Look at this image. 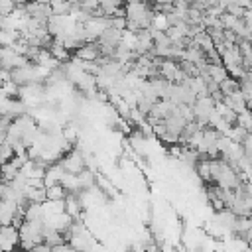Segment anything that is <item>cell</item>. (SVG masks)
<instances>
[{"mask_svg":"<svg viewBox=\"0 0 252 252\" xmlns=\"http://www.w3.org/2000/svg\"><path fill=\"white\" fill-rule=\"evenodd\" d=\"M59 165L63 167L65 173H71V175H79L83 169H85V161H83V152L77 148L75 152H67L63 161H59Z\"/></svg>","mask_w":252,"mask_h":252,"instance_id":"1","label":"cell"},{"mask_svg":"<svg viewBox=\"0 0 252 252\" xmlns=\"http://www.w3.org/2000/svg\"><path fill=\"white\" fill-rule=\"evenodd\" d=\"M100 57V51L96 47V43H83L75 49V59L77 61H85V63H94Z\"/></svg>","mask_w":252,"mask_h":252,"instance_id":"2","label":"cell"},{"mask_svg":"<svg viewBox=\"0 0 252 252\" xmlns=\"http://www.w3.org/2000/svg\"><path fill=\"white\" fill-rule=\"evenodd\" d=\"M16 211H18V205L16 203H10V201L0 199V226H10Z\"/></svg>","mask_w":252,"mask_h":252,"instance_id":"3","label":"cell"},{"mask_svg":"<svg viewBox=\"0 0 252 252\" xmlns=\"http://www.w3.org/2000/svg\"><path fill=\"white\" fill-rule=\"evenodd\" d=\"M65 171L59 163H51L47 169H45V175H43V187H49V185H55V183H61Z\"/></svg>","mask_w":252,"mask_h":252,"instance_id":"4","label":"cell"},{"mask_svg":"<svg viewBox=\"0 0 252 252\" xmlns=\"http://www.w3.org/2000/svg\"><path fill=\"white\" fill-rule=\"evenodd\" d=\"M226 77L228 75H226V69L222 65H211V63H207V79H211L213 83L220 85Z\"/></svg>","mask_w":252,"mask_h":252,"instance_id":"5","label":"cell"},{"mask_svg":"<svg viewBox=\"0 0 252 252\" xmlns=\"http://www.w3.org/2000/svg\"><path fill=\"white\" fill-rule=\"evenodd\" d=\"M65 195H67V191H65L59 183L45 187V201H63Z\"/></svg>","mask_w":252,"mask_h":252,"instance_id":"6","label":"cell"},{"mask_svg":"<svg viewBox=\"0 0 252 252\" xmlns=\"http://www.w3.org/2000/svg\"><path fill=\"white\" fill-rule=\"evenodd\" d=\"M197 173H199V177H201V179L211 181V159L201 158V159L197 161Z\"/></svg>","mask_w":252,"mask_h":252,"instance_id":"7","label":"cell"},{"mask_svg":"<svg viewBox=\"0 0 252 252\" xmlns=\"http://www.w3.org/2000/svg\"><path fill=\"white\" fill-rule=\"evenodd\" d=\"M0 234L10 242V244H14V246H18V242H20V236H18V230L14 228V226H0Z\"/></svg>","mask_w":252,"mask_h":252,"instance_id":"8","label":"cell"},{"mask_svg":"<svg viewBox=\"0 0 252 252\" xmlns=\"http://www.w3.org/2000/svg\"><path fill=\"white\" fill-rule=\"evenodd\" d=\"M234 124H236V126H240L242 130L250 132V128H252V118H250V110H244V112L236 114V122H234Z\"/></svg>","mask_w":252,"mask_h":252,"instance_id":"9","label":"cell"},{"mask_svg":"<svg viewBox=\"0 0 252 252\" xmlns=\"http://www.w3.org/2000/svg\"><path fill=\"white\" fill-rule=\"evenodd\" d=\"M16 4L14 2H8V0H0V16H10L14 12Z\"/></svg>","mask_w":252,"mask_h":252,"instance_id":"10","label":"cell"},{"mask_svg":"<svg viewBox=\"0 0 252 252\" xmlns=\"http://www.w3.org/2000/svg\"><path fill=\"white\" fill-rule=\"evenodd\" d=\"M32 252H51V246H47V244H35L33 248H32Z\"/></svg>","mask_w":252,"mask_h":252,"instance_id":"11","label":"cell"},{"mask_svg":"<svg viewBox=\"0 0 252 252\" xmlns=\"http://www.w3.org/2000/svg\"><path fill=\"white\" fill-rule=\"evenodd\" d=\"M0 73H2V65H0Z\"/></svg>","mask_w":252,"mask_h":252,"instance_id":"12","label":"cell"},{"mask_svg":"<svg viewBox=\"0 0 252 252\" xmlns=\"http://www.w3.org/2000/svg\"><path fill=\"white\" fill-rule=\"evenodd\" d=\"M0 51H2V47H0Z\"/></svg>","mask_w":252,"mask_h":252,"instance_id":"13","label":"cell"}]
</instances>
